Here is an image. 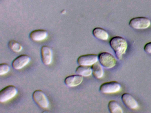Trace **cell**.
Masks as SVG:
<instances>
[{
	"label": "cell",
	"instance_id": "9c48e42d",
	"mask_svg": "<svg viewBox=\"0 0 151 113\" xmlns=\"http://www.w3.org/2000/svg\"><path fill=\"white\" fill-rule=\"evenodd\" d=\"M121 98L123 103L128 108L135 109L138 107L139 105L137 102L130 94L124 93L122 94Z\"/></svg>",
	"mask_w": 151,
	"mask_h": 113
},
{
	"label": "cell",
	"instance_id": "8fae6325",
	"mask_svg": "<svg viewBox=\"0 0 151 113\" xmlns=\"http://www.w3.org/2000/svg\"><path fill=\"white\" fill-rule=\"evenodd\" d=\"M83 77L81 75H74L68 76L64 79V83L69 87H75L79 85L83 82Z\"/></svg>",
	"mask_w": 151,
	"mask_h": 113
},
{
	"label": "cell",
	"instance_id": "5b68a950",
	"mask_svg": "<svg viewBox=\"0 0 151 113\" xmlns=\"http://www.w3.org/2000/svg\"><path fill=\"white\" fill-rule=\"evenodd\" d=\"M18 93L17 88L14 86L9 85L0 92V102H6L15 97Z\"/></svg>",
	"mask_w": 151,
	"mask_h": 113
},
{
	"label": "cell",
	"instance_id": "e0dca14e",
	"mask_svg": "<svg viewBox=\"0 0 151 113\" xmlns=\"http://www.w3.org/2000/svg\"><path fill=\"white\" fill-rule=\"evenodd\" d=\"M8 45L10 49L16 53L21 52L23 49L22 46L18 41L14 40L9 41Z\"/></svg>",
	"mask_w": 151,
	"mask_h": 113
},
{
	"label": "cell",
	"instance_id": "4fadbf2b",
	"mask_svg": "<svg viewBox=\"0 0 151 113\" xmlns=\"http://www.w3.org/2000/svg\"><path fill=\"white\" fill-rule=\"evenodd\" d=\"M92 34L95 38L101 40H107L109 37L107 31L101 27L94 28L93 30Z\"/></svg>",
	"mask_w": 151,
	"mask_h": 113
},
{
	"label": "cell",
	"instance_id": "ba28073f",
	"mask_svg": "<svg viewBox=\"0 0 151 113\" xmlns=\"http://www.w3.org/2000/svg\"><path fill=\"white\" fill-rule=\"evenodd\" d=\"M30 60L31 57L28 55H21L12 62V67L16 70L21 69L26 66Z\"/></svg>",
	"mask_w": 151,
	"mask_h": 113
},
{
	"label": "cell",
	"instance_id": "3957f363",
	"mask_svg": "<svg viewBox=\"0 0 151 113\" xmlns=\"http://www.w3.org/2000/svg\"><path fill=\"white\" fill-rule=\"evenodd\" d=\"M151 24V22L150 19L145 17L133 18L129 22V25L133 29L137 30L147 29Z\"/></svg>",
	"mask_w": 151,
	"mask_h": 113
},
{
	"label": "cell",
	"instance_id": "8992f818",
	"mask_svg": "<svg viewBox=\"0 0 151 113\" xmlns=\"http://www.w3.org/2000/svg\"><path fill=\"white\" fill-rule=\"evenodd\" d=\"M121 89V84L115 81L103 83L100 87V92L104 94H113L118 92Z\"/></svg>",
	"mask_w": 151,
	"mask_h": 113
},
{
	"label": "cell",
	"instance_id": "2e32d148",
	"mask_svg": "<svg viewBox=\"0 0 151 113\" xmlns=\"http://www.w3.org/2000/svg\"><path fill=\"white\" fill-rule=\"evenodd\" d=\"M108 107L109 112L111 113H123L122 108L116 101H110L109 102Z\"/></svg>",
	"mask_w": 151,
	"mask_h": 113
},
{
	"label": "cell",
	"instance_id": "9a60e30c",
	"mask_svg": "<svg viewBox=\"0 0 151 113\" xmlns=\"http://www.w3.org/2000/svg\"><path fill=\"white\" fill-rule=\"evenodd\" d=\"M76 72L83 77H89L92 74V67L89 66L79 65L76 69Z\"/></svg>",
	"mask_w": 151,
	"mask_h": 113
},
{
	"label": "cell",
	"instance_id": "7a4b0ae2",
	"mask_svg": "<svg viewBox=\"0 0 151 113\" xmlns=\"http://www.w3.org/2000/svg\"><path fill=\"white\" fill-rule=\"evenodd\" d=\"M99 61L104 68L110 69L114 68L116 64L115 57L109 52H104L99 55Z\"/></svg>",
	"mask_w": 151,
	"mask_h": 113
},
{
	"label": "cell",
	"instance_id": "6da1fadb",
	"mask_svg": "<svg viewBox=\"0 0 151 113\" xmlns=\"http://www.w3.org/2000/svg\"><path fill=\"white\" fill-rule=\"evenodd\" d=\"M109 45L114 52L117 59L121 60L128 48V43L126 40L121 36H115L109 41Z\"/></svg>",
	"mask_w": 151,
	"mask_h": 113
},
{
	"label": "cell",
	"instance_id": "52a82bcc",
	"mask_svg": "<svg viewBox=\"0 0 151 113\" xmlns=\"http://www.w3.org/2000/svg\"><path fill=\"white\" fill-rule=\"evenodd\" d=\"M99 61V55L95 54L83 55L78 57L77 63L79 65L92 66Z\"/></svg>",
	"mask_w": 151,
	"mask_h": 113
},
{
	"label": "cell",
	"instance_id": "ac0fdd59",
	"mask_svg": "<svg viewBox=\"0 0 151 113\" xmlns=\"http://www.w3.org/2000/svg\"><path fill=\"white\" fill-rule=\"evenodd\" d=\"M10 66L7 64H0V75H5L10 71Z\"/></svg>",
	"mask_w": 151,
	"mask_h": 113
},
{
	"label": "cell",
	"instance_id": "5bb4252c",
	"mask_svg": "<svg viewBox=\"0 0 151 113\" xmlns=\"http://www.w3.org/2000/svg\"><path fill=\"white\" fill-rule=\"evenodd\" d=\"M92 74L93 77L97 79H101L103 77L104 74L103 66L100 63L96 62L92 65Z\"/></svg>",
	"mask_w": 151,
	"mask_h": 113
},
{
	"label": "cell",
	"instance_id": "d6986e66",
	"mask_svg": "<svg viewBox=\"0 0 151 113\" xmlns=\"http://www.w3.org/2000/svg\"><path fill=\"white\" fill-rule=\"evenodd\" d=\"M144 49L146 53L151 54V42L146 43L144 46Z\"/></svg>",
	"mask_w": 151,
	"mask_h": 113
},
{
	"label": "cell",
	"instance_id": "277c9868",
	"mask_svg": "<svg viewBox=\"0 0 151 113\" xmlns=\"http://www.w3.org/2000/svg\"><path fill=\"white\" fill-rule=\"evenodd\" d=\"M32 99L35 103L42 109H47L49 106V102L45 93L40 90L33 92Z\"/></svg>",
	"mask_w": 151,
	"mask_h": 113
},
{
	"label": "cell",
	"instance_id": "7c38bea8",
	"mask_svg": "<svg viewBox=\"0 0 151 113\" xmlns=\"http://www.w3.org/2000/svg\"><path fill=\"white\" fill-rule=\"evenodd\" d=\"M47 32L42 29L34 30L30 33L29 37L31 39L35 41H41L45 39L47 37Z\"/></svg>",
	"mask_w": 151,
	"mask_h": 113
},
{
	"label": "cell",
	"instance_id": "30bf717a",
	"mask_svg": "<svg viewBox=\"0 0 151 113\" xmlns=\"http://www.w3.org/2000/svg\"><path fill=\"white\" fill-rule=\"evenodd\" d=\"M41 56L42 62L46 65L51 64L53 59L52 49L47 46H44L41 49Z\"/></svg>",
	"mask_w": 151,
	"mask_h": 113
}]
</instances>
